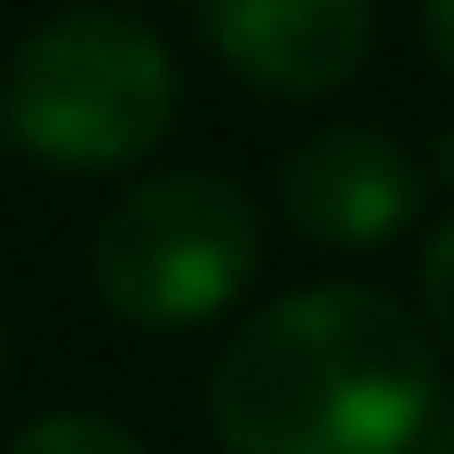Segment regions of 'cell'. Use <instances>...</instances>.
Returning <instances> with one entry per match:
<instances>
[{
	"label": "cell",
	"instance_id": "cell-5",
	"mask_svg": "<svg viewBox=\"0 0 454 454\" xmlns=\"http://www.w3.org/2000/svg\"><path fill=\"white\" fill-rule=\"evenodd\" d=\"M207 48L271 96H335L375 48V0H200Z\"/></svg>",
	"mask_w": 454,
	"mask_h": 454
},
{
	"label": "cell",
	"instance_id": "cell-2",
	"mask_svg": "<svg viewBox=\"0 0 454 454\" xmlns=\"http://www.w3.org/2000/svg\"><path fill=\"white\" fill-rule=\"evenodd\" d=\"M176 120V56L112 8L48 16L0 80V128L48 168H128Z\"/></svg>",
	"mask_w": 454,
	"mask_h": 454
},
{
	"label": "cell",
	"instance_id": "cell-4",
	"mask_svg": "<svg viewBox=\"0 0 454 454\" xmlns=\"http://www.w3.org/2000/svg\"><path fill=\"white\" fill-rule=\"evenodd\" d=\"M415 207H423V160L367 120L311 128L279 160V215L311 247H383L415 223Z\"/></svg>",
	"mask_w": 454,
	"mask_h": 454
},
{
	"label": "cell",
	"instance_id": "cell-9",
	"mask_svg": "<svg viewBox=\"0 0 454 454\" xmlns=\"http://www.w3.org/2000/svg\"><path fill=\"white\" fill-rule=\"evenodd\" d=\"M399 454H454V399H439V407L423 415V431H415Z\"/></svg>",
	"mask_w": 454,
	"mask_h": 454
},
{
	"label": "cell",
	"instance_id": "cell-6",
	"mask_svg": "<svg viewBox=\"0 0 454 454\" xmlns=\"http://www.w3.org/2000/svg\"><path fill=\"white\" fill-rule=\"evenodd\" d=\"M8 454H144V447L112 415H40L8 439Z\"/></svg>",
	"mask_w": 454,
	"mask_h": 454
},
{
	"label": "cell",
	"instance_id": "cell-7",
	"mask_svg": "<svg viewBox=\"0 0 454 454\" xmlns=\"http://www.w3.org/2000/svg\"><path fill=\"white\" fill-rule=\"evenodd\" d=\"M415 295H423V327H431V343H447V351H454V215L439 223V239L423 247Z\"/></svg>",
	"mask_w": 454,
	"mask_h": 454
},
{
	"label": "cell",
	"instance_id": "cell-10",
	"mask_svg": "<svg viewBox=\"0 0 454 454\" xmlns=\"http://www.w3.org/2000/svg\"><path fill=\"white\" fill-rule=\"evenodd\" d=\"M431 176H439V184H447V192H454V128H447V136H439V152H431Z\"/></svg>",
	"mask_w": 454,
	"mask_h": 454
},
{
	"label": "cell",
	"instance_id": "cell-1",
	"mask_svg": "<svg viewBox=\"0 0 454 454\" xmlns=\"http://www.w3.org/2000/svg\"><path fill=\"white\" fill-rule=\"evenodd\" d=\"M431 407L439 343L423 311L359 279L263 303L207 375V423L231 454H399Z\"/></svg>",
	"mask_w": 454,
	"mask_h": 454
},
{
	"label": "cell",
	"instance_id": "cell-3",
	"mask_svg": "<svg viewBox=\"0 0 454 454\" xmlns=\"http://www.w3.org/2000/svg\"><path fill=\"white\" fill-rule=\"evenodd\" d=\"M88 271L128 327L184 335L223 319L263 271V215L231 176H207V168L152 176L120 192L112 215L96 223Z\"/></svg>",
	"mask_w": 454,
	"mask_h": 454
},
{
	"label": "cell",
	"instance_id": "cell-8",
	"mask_svg": "<svg viewBox=\"0 0 454 454\" xmlns=\"http://www.w3.org/2000/svg\"><path fill=\"white\" fill-rule=\"evenodd\" d=\"M423 40H431L439 72L454 80V0H423Z\"/></svg>",
	"mask_w": 454,
	"mask_h": 454
}]
</instances>
